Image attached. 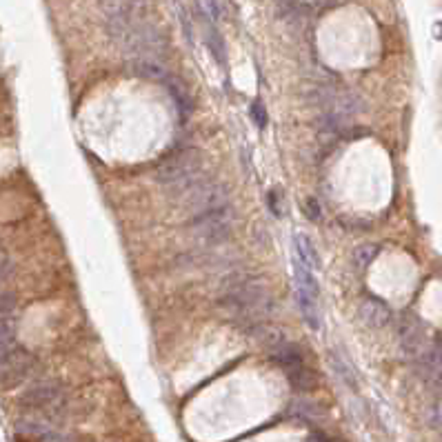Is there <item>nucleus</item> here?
I'll use <instances>...</instances> for the list:
<instances>
[{
	"mask_svg": "<svg viewBox=\"0 0 442 442\" xmlns=\"http://www.w3.org/2000/svg\"><path fill=\"white\" fill-rule=\"evenodd\" d=\"M16 309V296L14 294H0V320L9 318Z\"/></svg>",
	"mask_w": 442,
	"mask_h": 442,
	"instance_id": "22",
	"label": "nucleus"
},
{
	"mask_svg": "<svg viewBox=\"0 0 442 442\" xmlns=\"http://www.w3.org/2000/svg\"><path fill=\"white\" fill-rule=\"evenodd\" d=\"M331 438L327 434H322V432H314L312 436H309V442H329Z\"/></svg>",
	"mask_w": 442,
	"mask_h": 442,
	"instance_id": "27",
	"label": "nucleus"
},
{
	"mask_svg": "<svg viewBox=\"0 0 442 442\" xmlns=\"http://www.w3.org/2000/svg\"><path fill=\"white\" fill-rule=\"evenodd\" d=\"M218 307L231 320H241L247 327H252L271 314L273 300L265 280L243 276L227 282L218 298Z\"/></svg>",
	"mask_w": 442,
	"mask_h": 442,
	"instance_id": "1",
	"label": "nucleus"
},
{
	"mask_svg": "<svg viewBox=\"0 0 442 442\" xmlns=\"http://www.w3.org/2000/svg\"><path fill=\"white\" fill-rule=\"evenodd\" d=\"M400 347L409 358H418L427 349L425 331L420 327V322H416L411 318L402 322V327H400Z\"/></svg>",
	"mask_w": 442,
	"mask_h": 442,
	"instance_id": "7",
	"label": "nucleus"
},
{
	"mask_svg": "<svg viewBox=\"0 0 442 442\" xmlns=\"http://www.w3.org/2000/svg\"><path fill=\"white\" fill-rule=\"evenodd\" d=\"M129 67L138 78L145 80L162 82L169 76V69H167L165 61H158V58H129Z\"/></svg>",
	"mask_w": 442,
	"mask_h": 442,
	"instance_id": "10",
	"label": "nucleus"
},
{
	"mask_svg": "<svg viewBox=\"0 0 442 442\" xmlns=\"http://www.w3.org/2000/svg\"><path fill=\"white\" fill-rule=\"evenodd\" d=\"M307 216H309V218H312V220L320 216V209H318V202H316L314 198H309V200H307Z\"/></svg>",
	"mask_w": 442,
	"mask_h": 442,
	"instance_id": "26",
	"label": "nucleus"
},
{
	"mask_svg": "<svg viewBox=\"0 0 442 442\" xmlns=\"http://www.w3.org/2000/svg\"><path fill=\"white\" fill-rule=\"evenodd\" d=\"M234 220H236V213L231 202L229 205H224L220 209H213L202 213V216L196 218H189V231L191 236L196 238L200 245H220L224 243L227 238L231 236L234 229Z\"/></svg>",
	"mask_w": 442,
	"mask_h": 442,
	"instance_id": "4",
	"label": "nucleus"
},
{
	"mask_svg": "<svg viewBox=\"0 0 442 442\" xmlns=\"http://www.w3.org/2000/svg\"><path fill=\"white\" fill-rule=\"evenodd\" d=\"M205 38H207V47L211 49V54L216 56L218 63H224V43L220 38V33L213 29V27H207L205 29Z\"/></svg>",
	"mask_w": 442,
	"mask_h": 442,
	"instance_id": "20",
	"label": "nucleus"
},
{
	"mask_svg": "<svg viewBox=\"0 0 442 442\" xmlns=\"http://www.w3.org/2000/svg\"><path fill=\"white\" fill-rule=\"evenodd\" d=\"M267 200H269V207H271V211L276 213V216H280V213H282V207H280V194H278L276 189H273V191H269Z\"/></svg>",
	"mask_w": 442,
	"mask_h": 442,
	"instance_id": "25",
	"label": "nucleus"
},
{
	"mask_svg": "<svg viewBox=\"0 0 442 442\" xmlns=\"http://www.w3.org/2000/svg\"><path fill=\"white\" fill-rule=\"evenodd\" d=\"M61 442H93V440H87V438H63Z\"/></svg>",
	"mask_w": 442,
	"mask_h": 442,
	"instance_id": "28",
	"label": "nucleus"
},
{
	"mask_svg": "<svg viewBox=\"0 0 442 442\" xmlns=\"http://www.w3.org/2000/svg\"><path fill=\"white\" fill-rule=\"evenodd\" d=\"M16 347V327L9 318L0 320V360Z\"/></svg>",
	"mask_w": 442,
	"mask_h": 442,
	"instance_id": "18",
	"label": "nucleus"
},
{
	"mask_svg": "<svg viewBox=\"0 0 442 442\" xmlns=\"http://www.w3.org/2000/svg\"><path fill=\"white\" fill-rule=\"evenodd\" d=\"M284 374H287V378H289L291 387L296 391H312L316 387V374L305 363L289 369V372H284Z\"/></svg>",
	"mask_w": 442,
	"mask_h": 442,
	"instance_id": "16",
	"label": "nucleus"
},
{
	"mask_svg": "<svg viewBox=\"0 0 442 442\" xmlns=\"http://www.w3.org/2000/svg\"><path fill=\"white\" fill-rule=\"evenodd\" d=\"M294 245H296L298 260H300L307 269H318L320 267V256L316 252L312 238H309L307 234H296L294 236Z\"/></svg>",
	"mask_w": 442,
	"mask_h": 442,
	"instance_id": "13",
	"label": "nucleus"
},
{
	"mask_svg": "<svg viewBox=\"0 0 442 442\" xmlns=\"http://www.w3.org/2000/svg\"><path fill=\"white\" fill-rule=\"evenodd\" d=\"M378 252H380V249H378L376 245H360V247L353 249L351 260H353V265H356L358 269H367V267L376 260Z\"/></svg>",
	"mask_w": 442,
	"mask_h": 442,
	"instance_id": "19",
	"label": "nucleus"
},
{
	"mask_svg": "<svg viewBox=\"0 0 442 442\" xmlns=\"http://www.w3.org/2000/svg\"><path fill=\"white\" fill-rule=\"evenodd\" d=\"M18 434L29 436V438H45L47 434H49V429L40 422H36V420H20L18 422Z\"/></svg>",
	"mask_w": 442,
	"mask_h": 442,
	"instance_id": "21",
	"label": "nucleus"
},
{
	"mask_svg": "<svg viewBox=\"0 0 442 442\" xmlns=\"http://www.w3.org/2000/svg\"><path fill=\"white\" fill-rule=\"evenodd\" d=\"M271 360L276 363L282 372H289V369L298 367L305 363V356L300 351V347L298 344H291V342H278L276 347H271Z\"/></svg>",
	"mask_w": 442,
	"mask_h": 442,
	"instance_id": "11",
	"label": "nucleus"
},
{
	"mask_svg": "<svg viewBox=\"0 0 442 442\" xmlns=\"http://www.w3.org/2000/svg\"><path fill=\"white\" fill-rule=\"evenodd\" d=\"M360 320L372 329H382L389 325L391 309L385 303L376 300V298H367V300L360 305Z\"/></svg>",
	"mask_w": 442,
	"mask_h": 442,
	"instance_id": "9",
	"label": "nucleus"
},
{
	"mask_svg": "<svg viewBox=\"0 0 442 442\" xmlns=\"http://www.w3.org/2000/svg\"><path fill=\"white\" fill-rule=\"evenodd\" d=\"M291 413L298 416L300 420L307 422H322L327 418V411L322 409V404L316 400H309V398H298L291 402Z\"/></svg>",
	"mask_w": 442,
	"mask_h": 442,
	"instance_id": "12",
	"label": "nucleus"
},
{
	"mask_svg": "<svg viewBox=\"0 0 442 442\" xmlns=\"http://www.w3.org/2000/svg\"><path fill=\"white\" fill-rule=\"evenodd\" d=\"M252 116H254L256 127L265 129V125H267V109H265V105H262V102H254L252 105Z\"/></svg>",
	"mask_w": 442,
	"mask_h": 442,
	"instance_id": "23",
	"label": "nucleus"
},
{
	"mask_svg": "<svg viewBox=\"0 0 442 442\" xmlns=\"http://www.w3.org/2000/svg\"><path fill=\"white\" fill-rule=\"evenodd\" d=\"M178 200L183 202V209L187 216L196 218L207 211L229 205V189L220 181H216V178L202 174L198 181L191 183L183 194L178 196Z\"/></svg>",
	"mask_w": 442,
	"mask_h": 442,
	"instance_id": "3",
	"label": "nucleus"
},
{
	"mask_svg": "<svg viewBox=\"0 0 442 442\" xmlns=\"http://www.w3.org/2000/svg\"><path fill=\"white\" fill-rule=\"evenodd\" d=\"M429 422L434 427H442V400H438L432 409H429Z\"/></svg>",
	"mask_w": 442,
	"mask_h": 442,
	"instance_id": "24",
	"label": "nucleus"
},
{
	"mask_svg": "<svg viewBox=\"0 0 442 442\" xmlns=\"http://www.w3.org/2000/svg\"><path fill=\"white\" fill-rule=\"evenodd\" d=\"M33 365L36 360L29 351L14 347L0 360V387L3 389L18 387L20 382L29 378V374L33 372Z\"/></svg>",
	"mask_w": 442,
	"mask_h": 442,
	"instance_id": "5",
	"label": "nucleus"
},
{
	"mask_svg": "<svg viewBox=\"0 0 442 442\" xmlns=\"http://www.w3.org/2000/svg\"><path fill=\"white\" fill-rule=\"evenodd\" d=\"M418 363V372L420 376L429 382V385H442V351L432 347V349H425L420 356L416 358Z\"/></svg>",
	"mask_w": 442,
	"mask_h": 442,
	"instance_id": "8",
	"label": "nucleus"
},
{
	"mask_svg": "<svg viewBox=\"0 0 442 442\" xmlns=\"http://www.w3.org/2000/svg\"><path fill=\"white\" fill-rule=\"evenodd\" d=\"M162 85L169 89V93H172V98L176 100V105H178V109L181 112H191V93L187 91V87H185V82L183 80H178L174 74H169L165 80H162Z\"/></svg>",
	"mask_w": 442,
	"mask_h": 442,
	"instance_id": "15",
	"label": "nucleus"
},
{
	"mask_svg": "<svg viewBox=\"0 0 442 442\" xmlns=\"http://www.w3.org/2000/svg\"><path fill=\"white\" fill-rule=\"evenodd\" d=\"M205 174V160H202V153L198 149H181L167 156L156 169H153V178L156 183L162 185L167 191H172V196L178 198L183 191L198 181V178Z\"/></svg>",
	"mask_w": 442,
	"mask_h": 442,
	"instance_id": "2",
	"label": "nucleus"
},
{
	"mask_svg": "<svg viewBox=\"0 0 442 442\" xmlns=\"http://www.w3.org/2000/svg\"><path fill=\"white\" fill-rule=\"evenodd\" d=\"M298 298V307H300V314L305 318V322L312 329L320 327V314H318V296L305 294V291H296Z\"/></svg>",
	"mask_w": 442,
	"mask_h": 442,
	"instance_id": "14",
	"label": "nucleus"
},
{
	"mask_svg": "<svg viewBox=\"0 0 442 442\" xmlns=\"http://www.w3.org/2000/svg\"><path fill=\"white\" fill-rule=\"evenodd\" d=\"M65 398V389L61 382L56 380H40L36 382V385H31L29 389L22 391V396L18 398L20 407L25 409H54L58 407V404L63 402Z\"/></svg>",
	"mask_w": 442,
	"mask_h": 442,
	"instance_id": "6",
	"label": "nucleus"
},
{
	"mask_svg": "<svg viewBox=\"0 0 442 442\" xmlns=\"http://www.w3.org/2000/svg\"><path fill=\"white\" fill-rule=\"evenodd\" d=\"M329 360H331V367H333V372H336V376L344 382V387H349V389H356L358 387V378H356V372H353V367L344 360V358L338 353V351H333L329 356Z\"/></svg>",
	"mask_w": 442,
	"mask_h": 442,
	"instance_id": "17",
	"label": "nucleus"
}]
</instances>
